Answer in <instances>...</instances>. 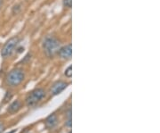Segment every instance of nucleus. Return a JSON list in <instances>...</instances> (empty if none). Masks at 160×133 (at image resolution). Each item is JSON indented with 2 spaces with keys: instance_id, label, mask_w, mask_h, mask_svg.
Listing matches in <instances>:
<instances>
[{
  "instance_id": "f257e3e1",
  "label": "nucleus",
  "mask_w": 160,
  "mask_h": 133,
  "mask_svg": "<svg viewBox=\"0 0 160 133\" xmlns=\"http://www.w3.org/2000/svg\"><path fill=\"white\" fill-rule=\"evenodd\" d=\"M43 48L45 54L49 57H52L55 54L58 53L61 48V43L55 38H47L43 44Z\"/></svg>"
},
{
  "instance_id": "f03ea898",
  "label": "nucleus",
  "mask_w": 160,
  "mask_h": 133,
  "mask_svg": "<svg viewBox=\"0 0 160 133\" xmlns=\"http://www.w3.org/2000/svg\"><path fill=\"white\" fill-rule=\"evenodd\" d=\"M25 78L24 72L20 69H14L11 71L6 76V82L12 87L20 85Z\"/></svg>"
},
{
  "instance_id": "7ed1b4c3",
  "label": "nucleus",
  "mask_w": 160,
  "mask_h": 133,
  "mask_svg": "<svg viewBox=\"0 0 160 133\" xmlns=\"http://www.w3.org/2000/svg\"><path fill=\"white\" fill-rule=\"evenodd\" d=\"M45 96V91L43 88H36L31 91L26 98V104L28 106H33L41 101Z\"/></svg>"
},
{
  "instance_id": "20e7f679",
  "label": "nucleus",
  "mask_w": 160,
  "mask_h": 133,
  "mask_svg": "<svg viewBox=\"0 0 160 133\" xmlns=\"http://www.w3.org/2000/svg\"><path fill=\"white\" fill-rule=\"evenodd\" d=\"M19 41H20V39L18 37H13L9 40H7L6 43L4 45L2 50H1V56L4 58L10 56L14 53L15 48H17Z\"/></svg>"
},
{
  "instance_id": "39448f33",
  "label": "nucleus",
  "mask_w": 160,
  "mask_h": 133,
  "mask_svg": "<svg viewBox=\"0 0 160 133\" xmlns=\"http://www.w3.org/2000/svg\"><path fill=\"white\" fill-rule=\"evenodd\" d=\"M68 83L65 82V81H62V80H60V81H56L55 84L52 85V88H51V92L53 96H56L58 94H60L61 92H62L65 88L68 87Z\"/></svg>"
},
{
  "instance_id": "423d86ee",
  "label": "nucleus",
  "mask_w": 160,
  "mask_h": 133,
  "mask_svg": "<svg viewBox=\"0 0 160 133\" xmlns=\"http://www.w3.org/2000/svg\"><path fill=\"white\" fill-rule=\"evenodd\" d=\"M58 54H59L60 57L62 59H70L71 57V55H72L71 44H69V45H66L63 48H60L58 51Z\"/></svg>"
},
{
  "instance_id": "0eeeda50",
  "label": "nucleus",
  "mask_w": 160,
  "mask_h": 133,
  "mask_svg": "<svg viewBox=\"0 0 160 133\" xmlns=\"http://www.w3.org/2000/svg\"><path fill=\"white\" fill-rule=\"evenodd\" d=\"M57 124H58V117L55 113L50 114L44 121V125L49 129H55Z\"/></svg>"
},
{
  "instance_id": "6e6552de",
  "label": "nucleus",
  "mask_w": 160,
  "mask_h": 133,
  "mask_svg": "<svg viewBox=\"0 0 160 133\" xmlns=\"http://www.w3.org/2000/svg\"><path fill=\"white\" fill-rule=\"evenodd\" d=\"M21 107H22V103H21V101L16 100V101L13 102V103L9 106L7 111H8V113H17V112L21 109Z\"/></svg>"
},
{
  "instance_id": "1a4fd4ad",
  "label": "nucleus",
  "mask_w": 160,
  "mask_h": 133,
  "mask_svg": "<svg viewBox=\"0 0 160 133\" xmlns=\"http://www.w3.org/2000/svg\"><path fill=\"white\" fill-rule=\"evenodd\" d=\"M65 75L68 78H71L72 77V66L70 65L66 70H65Z\"/></svg>"
},
{
  "instance_id": "9d476101",
  "label": "nucleus",
  "mask_w": 160,
  "mask_h": 133,
  "mask_svg": "<svg viewBox=\"0 0 160 133\" xmlns=\"http://www.w3.org/2000/svg\"><path fill=\"white\" fill-rule=\"evenodd\" d=\"M63 4H64V7L70 8L72 7V0H63Z\"/></svg>"
},
{
  "instance_id": "9b49d317",
  "label": "nucleus",
  "mask_w": 160,
  "mask_h": 133,
  "mask_svg": "<svg viewBox=\"0 0 160 133\" xmlns=\"http://www.w3.org/2000/svg\"><path fill=\"white\" fill-rule=\"evenodd\" d=\"M12 98V94H11V92H7L6 93V98H5V102L6 103L9 99H11Z\"/></svg>"
},
{
  "instance_id": "f8f14e48",
  "label": "nucleus",
  "mask_w": 160,
  "mask_h": 133,
  "mask_svg": "<svg viewBox=\"0 0 160 133\" xmlns=\"http://www.w3.org/2000/svg\"><path fill=\"white\" fill-rule=\"evenodd\" d=\"M66 117H67L68 119H71V108H70V107L69 108L68 112L66 113Z\"/></svg>"
},
{
  "instance_id": "ddd939ff",
  "label": "nucleus",
  "mask_w": 160,
  "mask_h": 133,
  "mask_svg": "<svg viewBox=\"0 0 160 133\" xmlns=\"http://www.w3.org/2000/svg\"><path fill=\"white\" fill-rule=\"evenodd\" d=\"M65 125H66V127H71V119H68L67 121H66V123H65Z\"/></svg>"
},
{
  "instance_id": "4468645a",
  "label": "nucleus",
  "mask_w": 160,
  "mask_h": 133,
  "mask_svg": "<svg viewBox=\"0 0 160 133\" xmlns=\"http://www.w3.org/2000/svg\"><path fill=\"white\" fill-rule=\"evenodd\" d=\"M4 129H5V126H4V124H3L2 122H0V133H1V132L4 130Z\"/></svg>"
},
{
  "instance_id": "2eb2a0df",
  "label": "nucleus",
  "mask_w": 160,
  "mask_h": 133,
  "mask_svg": "<svg viewBox=\"0 0 160 133\" xmlns=\"http://www.w3.org/2000/svg\"><path fill=\"white\" fill-rule=\"evenodd\" d=\"M2 3H3V0H0V7L2 6Z\"/></svg>"
},
{
  "instance_id": "dca6fc26",
  "label": "nucleus",
  "mask_w": 160,
  "mask_h": 133,
  "mask_svg": "<svg viewBox=\"0 0 160 133\" xmlns=\"http://www.w3.org/2000/svg\"><path fill=\"white\" fill-rule=\"evenodd\" d=\"M69 133H71V132H70H70H69Z\"/></svg>"
}]
</instances>
